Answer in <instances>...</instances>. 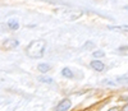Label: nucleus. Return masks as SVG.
I'll return each mask as SVG.
<instances>
[{
    "mask_svg": "<svg viewBox=\"0 0 128 111\" xmlns=\"http://www.w3.org/2000/svg\"><path fill=\"white\" fill-rule=\"evenodd\" d=\"M5 31H8V26L4 23H0V32H5Z\"/></svg>",
    "mask_w": 128,
    "mask_h": 111,
    "instance_id": "nucleus-13",
    "label": "nucleus"
},
{
    "mask_svg": "<svg viewBox=\"0 0 128 111\" xmlns=\"http://www.w3.org/2000/svg\"><path fill=\"white\" fill-rule=\"evenodd\" d=\"M120 111H128V104H127V105H124V106H123V109H122Z\"/></svg>",
    "mask_w": 128,
    "mask_h": 111,
    "instance_id": "nucleus-14",
    "label": "nucleus"
},
{
    "mask_svg": "<svg viewBox=\"0 0 128 111\" xmlns=\"http://www.w3.org/2000/svg\"><path fill=\"white\" fill-rule=\"evenodd\" d=\"M124 9H126V10H128V5H126V6H124Z\"/></svg>",
    "mask_w": 128,
    "mask_h": 111,
    "instance_id": "nucleus-17",
    "label": "nucleus"
},
{
    "mask_svg": "<svg viewBox=\"0 0 128 111\" xmlns=\"http://www.w3.org/2000/svg\"><path fill=\"white\" fill-rule=\"evenodd\" d=\"M109 29H112V31H119V32H128V24H123V26H110Z\"/></svg>",
    "mask_w": 128,
    "mask_h": 111,
    "instance_id": "nucleus-6",
    "label": "nucleus"
},
{
    "mask_svg": "<svg viewBox=\"0 0 128 111\" xmlns=\"http://www.w3.org/2000/svg\"><path fill=\"white\" fill-rule=\"evenodd\" d=\"M38 81L40 82H44V83H49V84H51L52 82H54L51 78H49V77H38Z\"/></svg>",
    "mask_w": 128,
    "mask_h": 111,
    "instance_id": "nucleus-9",
    "label": "nucleus"
},
{
    "mask_svg": "<svg viewBox=\"0 0 128 111\" xmlns=\"http://www.w3.org/2000/svg\"><path fill=\"white\" fill-rule=\"evenodd\" d=\"M4 49L5 50H13V49H17L18 45H19V41L16 40V38H8L4 41Z\"/></svg>",
    "mask_w": 128,
    "mask_h": 111,
    "instance_id": "nucleus-2",
    "label": "nucleus"
},
{
    "mask_svg": "<svg viewBox=\"0 0 128 111\" xmlns=\"http://www.w3.org/2000/svg\"><path fill=\"white\" fill-rule=\"evenodd\" d=\"M108 111H118V109H116V107H113V109H110V110H108Z\"/></svg>",
    "mask_w": 128,
    "mask_h": 111,
    "instance_id": "nucleus-16",
    "label": "nucleus"
},
{
    "mask_svg": "<svg viewBox=\"0 0 128 111\" xmlns=\"http://www.w3.org/2000/svg\"><path fill=\"white\" fill-rule=\"evenodd\" d=\"M70 106H72V104H70L69 100L68 98H64V100H62V101L58 104L55 111H67V110L70 109Z\"/></svg>",
    "mask_w": 128,
    "mask_h": 111,
    "instance_id": "nucleus-3",
    "label": "nucleus"
},
{
    "mask_svg": "<svg viewBox=\"0 0 128 111\" xmlns=\"http://www.w3.org/2000/svg\"><path fill=\"white\" fill-rule=\"evenodd\" d=\"M46 47V41L45 40H35L31 41L30 45L26 47V55L32 59H40L44 56Z\"/></svg>",
    "mask_w": 128,
    "mask_h": 111,
    "instance_id": "nucleus-1",
    "label": "nucleus"
},
{
    "mask_svg": "<svg viewBox=\"0 0 128 111\" xmlns=\"http://www.w3.org/2000/svg\"><path fill=\"white\" fill-rule=\"evenodd\" d=\"M50 68H51V66H50L49 64H38V66H37L38 72H41V73H46V72H49Z\"/></svg>",
    "mask_w": 128,
    "mask_h": 111,
    "instance_id": "nucleus-7",
    "label": "nucleus"
},
{
    "mask_svg": "<svg viewBox=\"0 0 128 111\" xmlns=\"http://www.w3.org/2000/svg\"><path fill=\"white\" fill-rule=\"evenodd\" d=\"M91 68L94 69V70H96V72H102L104 69H105V65L101 63V61H99V60H94V61H91Z\"/></svg>",
    "mask_w": 128,
    "mask_h": 111,
    "instance_id": "nucleus-4",
    "label": "nucleus"
},
{
    "mask_svg": "<svg viewBox=\"0 0 128 111\" xmlns=\"http://www.w3.org/2000/svg\"><path fill=\"white\" fill-rule=\"evenodd\" d=\"M92 56H94V58H96V59H98V58H102V56H104V51H101V50L95 51V52L92 54Z\"/></svg>",
    "mask_w": 128,
    "mask_h": 111,
    "instance_id": "nucleus-11",
    "label": "nucleus"
},
{
    "mask_svg": "<svg viewBox=\"0 0 128 111\" xmlns=\"http://www.w3.org/2000/svg\"><path fill=\"white\" fill-rule=\"evenodd\" d=\"M92 47H94V42H91V41L86 42V43H84V46H83L84 50H88V49H92Z\"/></svg>",
    "mask_w": 128,
    "mask_h": 111,
    "instance_id": "nucleus-12",
    "label": "nucleus"
},
{
    "mask_svg": "<svg viewBox=\"0 0 128 111\" xmlns=\"http://www.w3.org/2000/svg\"><path fill=\"white\" fill-rule=\"evenodd\" d=\"M116 82L120 84H128V77H119L116 78Z\"/></svg>",
    "mask_w": 128,
    "mask_h": 111,
    "instance_id": "nucleus-10",
    "label": "nucleus"
},
{
    "mask_svg": "<svg viewBox=\"0 0 128 111\" xmlns=\"http://www.w3.org/2000/svg\"><path fill=\"white\" fill-rule=\"evenodd\" d=\"M6 26H8V29H12V31H16V29L19 28V24H18V22L16 19H10L6 23Z\"/></svg>",
    "mask_w": 128,
    "mask_h": 111,
    "instance_id": "nucleus-5",
    "label": "nucleus"
},
{
    "mask_svg": "<svg viewBox=\"0 0 128 111\" xmlns=\"http://www.w3.org/2000/svg\"><path fill=\"white\" fill-rule=\"evenodd\" d=\"M104 83L109 84V86H114V83H113V82H110V81H104Z\"/></svg>",
    "mask_w": 128,
    "mask_h": 111,
    "instance_id": "nucleus-15",
    "label": "nucleus"
},
{
    "mask_svg": "<svg viewBox=\"0 0 128 111\" xmlns=\"http://www.w3.org/2000/svg\"><path fill=\"white\" fill-rule=\"evenodd\" d=\"M62 75L66 77V78H73V73H72V70L69 68H64L62 70Z\"/></svg>",
    "mask_w": 128,
    "mask_h": 111,
    "instance_id": "nucleus-8",
    "label": "nucleus"
}]
</instances>
